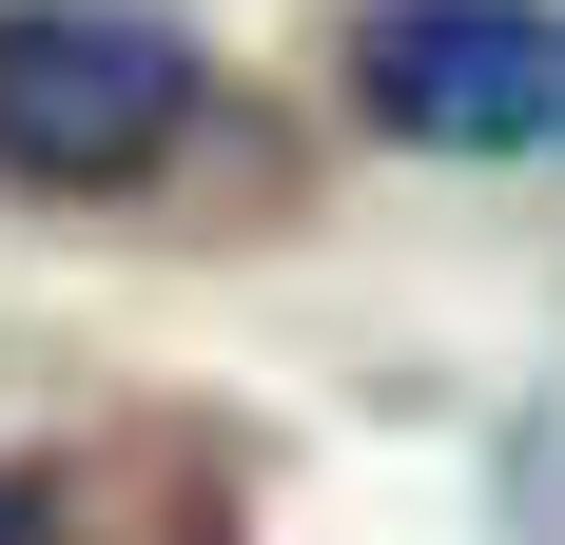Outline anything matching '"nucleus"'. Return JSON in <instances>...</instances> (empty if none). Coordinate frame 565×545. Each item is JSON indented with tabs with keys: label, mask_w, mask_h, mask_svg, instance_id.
Returning <instances> with one entry per match:
<instances>
[{
	"label": "nucleus",
	"mask_w": 565,
	"mask_h": 545,
	"mask_svg": "<svg viewBox=\"0 0 565 545\" xmlns=\"http://www.w3.org/2000/svg\"><path fill=\"white\" fill-rule=\"evenodd\" d=\"M215 117V58L137 20V0H0V175L40 195H137V175L195 157Z\"/></svg>",
	"instance_id": "1"
},
{
	"label": "nucleus",
	"mask_w": 565,
	"mask_h": 545,
	"mask_svg": "<svg viewBox=\"0 0 565 545\" xmlns=\"http://www.w3.org/2000/svg\"><path fill=\"white\" fill-rule=\"evenodd\" d=\"M351 98L409 157H546L565 137V0H371Z\"/></svg>",
	"instance_id": "2"
},
{
	"label": "nucleus",
	"mask_w": 565,
	"mask_h": 545,
	"mask_svg": "<svg viewBox=\"0 0 565 545\" xmlns=\"http://www.w3.org/2000/svg\"><path fill=\"white\" fill-rule=\"evenodd\" d=\"M0 545H78V526H58V488H20V468H0Z\"/></svg>",
	"instance_id": "3"
}]
</instances>
